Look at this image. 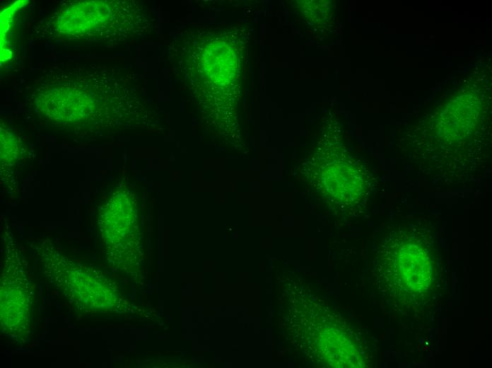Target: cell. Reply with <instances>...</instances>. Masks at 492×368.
I'll return each instance as SVG.
<instances>
[{"label": "cell", "instance_id": "obj_2", "mask_svg": "<svg viewBox=\"0 0 492 368\" xmlns=\"http://www.w3.org/2000/svg\"><path fill=\"white\" fill-rule=\"evenodd\" d=\"M432 229L421 223L402 225L391 231L382 246V287L397 309L421 311L438 291L441 262Z\"/></svg>", "mask_w": 492, "mask_h": 368}, {"label": "cell", "instance_id": "obj_3", "mask_svg": "<svg viewBox=\"0 0 492 368\" xmlns=\"http://www.w3.org/2000/svg\"><path fill=\"white\" fill-rule=\"evenodd\" d=\"M134 3L67 1L49 16L40 31L52 40L88 45L111 44L137 31L142 22Z\"/></svg>", "mask_w": 492, "mask_h": 368}, {"label": "cell", "instance_id": "obj_6", "mask_svg": "<svg viewBox=\"0 0 492 368\" xmlns=\"http://www.w3.org/2000/svg\"><path fill=\"white\" fill-rule=\"evenodd\" d=\"M20 149L16 138L8 129L1 127V179L3 184L16 185L14 168L20 159Z\"/></svg>", "mask_w": 492, "mask_h": 368}, {"label": "cell", "instance_id": "obj_1", "mask_svg": "<svg viewBox=\"0 0 492 368\" xmlns=\"http://www.w3.org/2000/svg\"><path fill=\"white\" fill-rule=\"evenodd\" d=\"M117 74L98 63L50 64L26 87L28 105L49 129L74 137H99L127 110L129 93Z\"/></svg>", "mask_w": 492, "mask_h": 368}, {"label": "cell", "instance_id": "obj_4", "mask_svg": "<svg viewBox=\"0 0 492 368\" xmlns=\"http://www.w3.org/2000/svg\"><path fill=\"white\" fill-rule=\"evenodd\" d=\"M38 248L45 275L74 308L83 314L115 309V290L100 271L64 256L49 240Z\"/></svg>", "mask_w": 492, "mask_h": 368}, {"label": "cell", "instance_id": "obj_5", "mask_svg": "<svg viewBox=\"0 0 492 368\" xmlns=\"http://www.w3.org/2000/svg\"><path fill=\"white\" fill-rule=\"evenodd\" d=\"M1 275V327L14 340L28 338L34 311V294L15 244L6 246Z\"/></svg>", "mask_w": 492, "mask_h": 368}]
</instances>
